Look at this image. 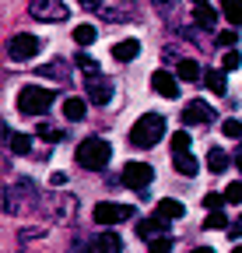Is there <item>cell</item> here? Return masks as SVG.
Listing matches in <instances>:
<instances>
[{"mask_svg": "<svg viewBox=\"0 0 242 253\" xmlns=\"http://www.w3.org/2000/svg\"><path fill=\"white\" fill-rule=\"evenodd\" d=\"M165 137V116L162 113H144L134 126H130V141L137 148H151Z\"/></svg>", "mask_w": 242, "mask_h": 253, "instance_id": "obj_1", "label": "cell"}, {"mask_svg": "<svg viewBox=\"0 0 242 253\" xmlns=\"http://www.w3.org/2000/svg\"><path fill=\"white\" fill-rule=\"evenodd\" d=\"M109 155H112V148L102 137H84L77 144V166L88 169V172H102L109 166Z\"/></svg>", "mask_w": 242, "mask_h": 253, "instance_id": "obj_2", "label": "cell"}, {"mask_svg": "<svg viewBox=\"0 0 242 253\" xmlns=\"http://www.w3.org/2000/svg\"><path fill=\"white\" fill-rule=\"evenodd\" d=\"M49 106H53V91L42 88V84H25L18 91V109L25 116H42Z\"/></svg>", "mask_w": 242, "mask_h": 253, "instance_id": "obj_3", "label": "cell"}, {"mask_svg": "<svg viewBox=\"0 0 242 253\" xmlns=\"http://www.w3.org/2000/svg\"><path fill=\"white\" fill-rule=\"evenodd\" d=\"M39 49H42V39L32 36V32H18V36L7 39V56L11 60H32V56H39Z\"/></svg>", "mask_w": 242, "mask_h": 253, "instance_id": "obj_4", "label": "cell"}, {"mask_svg": "<svg viewBox=\"0 0 242 253\" xmlns=\"http://www.w3.org/2000/svg\"><path fill=\"white\" fill-rule=\"evenodd\" d=\"M119 183L137 190V194H144L147 183H155V169H151L147 162H127L123 166V176H119Z\"/></svg>", "mask_w": 242, "mask_h": 253, "instance_id": "obj_5", "label": "cell"}, {"mask_svg": "<svg viewBox=\"0 0 242 253\" xmlns=\"http://www.w3.org/2000/svg\"><path fill=\"white\" fill-rule=\"evenodd\" d=\"M130 211H134V208H127V204L102 201V204H95L92 218H95V225H119V221H127V218H130Z\"/></svg>", "mask_w": 242, "mask_h": 253, "instance_id": "obj_6", "label": "cell"}, {"mask_svg": "<svg viewBox=\"0 0 242 253\" xmlns=\"http://www.w3.org/2000/svg\"><path fill=\"white\" fill-rule=\"evenodd\" d=\"M84 91H88V102H95V106H105L112 99V81L102 78V74H88L84 81Z\"/></svg>", "mask_w": 242, "mask_h": 253, "instance_id": "obj_7", "label": "cell"}, {"mask_svg": "<svg viewBox=\"0 0 242 253\" xmlns=\"http://www.w3.org/2000/svg\"><path fill=\"white\" fill-rule=\"evenodd\" d=\"M28 14L42 18V21H64L67 18V7L60 4V0H32V4H28Z\"/></svg>", "mask_w": 242, "mask_h": 253, "instance_id": "obj_8", "label": "cell"}, {"mask_svg": "<svg viewBox=\"0 0 242 253\" xmlns=\"http://www.w3.org/2000/svg\"><path fill=\"white\" fill-rule=\"evenodd\" d=\"M214 120H218V113L210 109L204 99H193V102L183 109V123H186V126H197V123H214Z\"/></svg>", "mask_w": 242, "mask_h": 253, "instance_id": "obj_9", "label": "cell"}, {"mask_svg": "<svg viewBox=\"0 0 242 253\" xmlns=\"http://www.w3.org/2000/svg\"><path fill=\"white\" fill-rule=\"evenodd\" d=\"M151 88H155L162 99H179V81L172 71H155L151 74Z\"/></svg>", "mask_w": 242, "mask_h": 253, "instance_id": "obj_10", "label": "cell"}, {"mask_svg": "<svg viewBox=\"0 0 242 253\" xmlns=\"http://www.w3.org/2000/svg\"><path fill=\"white\" fill-rule=\"evenodd\" d=\"M165 221H169V218H162V214H151V218L137 221V236H140V239H147V236H162V232H165Z\"/></svg>", "mask_w": 242, "mask_h": 253, "instance_id": "obj_11", "label": "cell"}, {"mask_svg": "<svg viewBox=\"0 0 242 253\" xmlns=\"http://www.w3.org/2000/svg\"><path fill=\"white\" fill-rule=\"evenodd\" d=\"M172 166H175V172H183V176H197L200 172V162H197L190 151H175L172 155Z\"/></svg>", "mask_w": 242, "mask_h": 253, "instance_id": "obj_12", "label": "cell"}, {"mask_svg": "<svg viewBox=\"0 0 242 253\" xmlns=\"http://www.w3.org/2000/svg\"><path fill=\"white\" fill-rule=\"evenodd\" d=\"M112 56H116L119 63H130V60H137V56H140V42H137V39H123V42H116V46H112Z\"/></svg>", "mask_w": 242, "mask_h": 253, "instance_id": "obj_13", "label": "cell"}, {"mask_svg": "<svg viewBox=\"0 0 242 253\" xmlns=\"http://www.w3.org/2000/svg\"><path fill=\"white\" fill-rule=\"evenodd\" d=\"M4 141H7V148L14 155H28V151H32V137H28V134H11L7 123H4Z\"/></svg>", "mask_w": 242, "mask_h": 253, "instance_id": "obj_14", "label": "cell"}, {"mask_svg": "<svg viewBox=\"0 0 242 253\" xmlns=\"http://www.w3.org/2000/svg\"><path fill=\"white\" fill-rule=\"evenodd\" d=\"M95 246H99V253H123V239H119L116 232H102V236H95Z\"/></svg>", "mask_w": 242, "mask_h": 253, "instance_id": "obj_15", "label": "cell"}, {"mask_svg": "<svg viewBox=\"0 0 242 253\" xmlns=\"http://www.w3.org/2000/svg\"><path fill=\"white\" fill-rule=\"evenodd\" d=\"M225 74H228V71H207V74H204L207 88L214 91V95H225V91H228V81H225Z\"/></svg>", "mask_w": 242, "mask_h": 253, "instance_id": "obj_16", "label": "cell"}, {"mask_svg": "<svg viewBox=\"0 0 242 253\" xmlns=\"http://www.w3.org/2000/svg\"><path fill=\"white\" fill-rule=\"evenodd\" d=\"M221 14H225L235 28H242V0H221Z\"/></svg>", "mask_w": 242, "mask_h": 253, "instance_id": "obj_17", "label": "cell"}, {"mask_svg": "<svg viewBox=\"0 0 242 253\" xmlns=\"http://www.w3.org/2000/svg\"><path fill=\"white\" fill-rule=\"evenodd\" d=\"M183 211H186V208H183V201H172V197L158 201V214H162V218H169V221H172V218H183Z\"/></svg>", "mask_w": 242, "mask_h": 253, "instance_id": "obj_18", "label": "cell"}, {"mask_svg": "<svg viewBox=\"0 0 242 253\" xmlns=\"http://www.w3.org/2000/svg\"><path fill=\"white\" fill-rule=\"evenodd\" d=\"M84 113H88L84 99H64V116L67 120H84Z\"/></svg>", "mask_w": 242, "mask_h": 253, "instance_id": "obj_19", "label": "cell"}, {"mask_svg": "<svg viewBox=\"0 0 242 253\" xmlns=\"http://www.w3.org/2000/svg\"><path fill=\"white\" fill-rule=\"evenodd\" d=\"M207 169H210V172H225V169H228V155H225L221 148H210V151H207Z\"/></svg>", "mask_w": 242, "mask_h": 253, "instance_id": "obj_20", "label": "cell"}, {"mask_svg": "<svg viewBox=\"0 0 242 253\" xmlns=\"http://www.w3.org/2000/svg\"><path fill=\"white\" fill-rule=\"evenodd\" d=\"M200 63L197 60H179V81H200Z\"/></svg>", "mask_w": 242, "mask_h": 253, "instance_id": "obj_21", "label": "cell"}, {"mask_svg": "<svg viewBox=\"0 0 242 253\" xmlns=\"http://www.w3.org/2000/svg\"><path fill=\"white\" fill-rule=\"evenodd\" d=\"M95 36H99V32H95V25H77L74 28V42L84 49V46H92L95 42Z\"/></svg>", "mask_w": 242, "mask_h": 253, "instance_id": "obj_22", "label": "cell"}, {"mask_svg": "<svg viewBox=\"0 0 242 253\" xmlns=\"http://www.w3.org/2000/svg\"><path fill=\"white\" fill-rule=\"evenodd\" d=\"M193 14H197V25H200V28H207V32H210V28H214V25H218V11H210V4H204V7H197Z\"/></svg>", "mask_w": 242, "mask_h": 253, "instance_id": "obj_23", "label": "cell"}, {"mask_svg": "<svg viewBox=\"0 0 242 253\" xmlns=\"http://www.w3.org/2000/svg\"><path fill=\"white\" fill-rule=\"evenodd\" d=\"M39 137H46L49 144H60V141L67 137V130H64V126H49V123H42V126H39Z\"/></svg>", "mask_w": 242, "mask_h": 253, "instance_id": "obj_24", "label": "cell"}, {"mask_svg": "<svg viewBox=\"0 0 242 253\" xmlns=\"http://www.w3.org/2000/svg\"><path fill=\"white\" fill-rule=\"evenodd\" d=\"M147 246H151V253H172V236H155V239H147Z\"/></svg>", "mask_w": 242, "mask_h": 253, "instance_id": "obj_25", "label": "cell"}, {"mask_svg": "<svg viewBox=\"0 0 242 253\" xmlns=\"http://www.w3.org/2000/svg\"><path fill=\"white\" fill-rule=\"evenodd\" d=\"M221 130H225V137H232V141H239V137H242V120H235V116H228V120L221 123Z\"/></svg>", "mask_w": 242, "mask_h": 253, "instance_id": "obj_26", "label": "cell"}, {"mask_svg": "<svg viewBox=\"0 0 242 253\" xmlns=\"http://www.w3.org/2000/svg\"><path fill=\"white\" fill-rule=\"evenodd\" d=\"M204 229H228V218H225V211H210V214L204 218Z\"/></svg>", "mask_w": 242, "mask_h": 253, "instance_id": "obj_27", "label": "cell"}, {"mask_svg": "<svg viewBox=\"0 0 242 253\" xmlns=\"http://www.w3.org/2000/svg\"><path fill=\"white\" fill-rule=\"evenodd\" d=\"M172 151H190V134L186 130H175L172 134Z\"/></svg>", "mask_w": 242, "mask_h": 253, "instance_id": "obj_28", "label": "cell"}, {"mask_svg": "<svg viewBox=\"0 0 242 253\" xmlns=\"http://www.w3.org/2000/svg\"><path fill=\"white\" fill-rule=\"evenodd\" d=\"M225 201L228 204H242V183H228L225 186Z\"/></svg>", "mask_w": 242, "mask_h": 253, "instance_id": "obj_29", "label": "cell"}, {"mask_svg": "<svg viewBox=\"0 0 242 253\" xmlns=\"http://www.w3.org/2000/svg\"><path fill=\"white\" fill-rule=\"evenodd\" d=\"M74 63H77V67H84L88 74H99V63L88 56V53H77V56H74Z\"/></svg>", "mask_w": 242, "mask_h": 253, "instance_id": "obj_30", "label": "cell"}, {"mask_svg": "<svg viewBox=\"0 0 242 253\" xmlns=\"http://www.w3.org/2000/svg\"><path fill=\"white\" fill-rule=\"evenodd\" d=\"M42 74H46V78H67V71H64V60H53V63H46V67H42Z\"/></svg>", "mask_w": 242, "mask_h": 253, "instance_id": "obj_31", "label": "cell"}, {"mask_svg": "<svg viewBox=\"0 0 242 253\" xmlns=\"http://www.w3.org/2000/svg\"><path fill=\"white\" fill-rule=\"evenodd\" d=\"M242 67V53L239 49H228L225 53V71H239Z\"/></svg>", "mask_w": 242, "mask_h": 253, "instance_id": "obj_32", "label": "cell"}, {"mask_svg": "<svg viewBox=\"0 0 242 253\" xmlns=\"http://www.w3.org/2000/svg\"><path fill=\"white\" fill-rule=\"evenodd\" d=\"M235 42H239L235 32H221V36H218V46H225V49H235Z\"/></svg>", "mask_w": 242, "mask_h": 253, "instance_id": "obj_33", "label": "cell"}, {"mask_svg": "<svg viewBox=\"0 0 242 253\" xmlns=\"http://www.w3.org/2000/svg\"><path fill=\"white\" fill-rule=\"evenodd\" d=\"M221 204H225V197H221V194H207V197H204V208H210V211H218Z\"/></svg>", "mask_w": 242, "mask_h": 253, "instance_id": "obj_34", "label": "cell"}, {"mask_svg": "<svg viewBox=\"0 0 242 253\" xmlns=\"http://www.w3.org/2000/svg\"><path fill=\"white\" fill-rule=\"evenodd\" d=\"M70 253H99V246H95V243H84V239H77Z\"/></svg>", "mask_w": 242, "mask_h": 253, "instance_id": "obj_35", "label": "cell"}, {"mask_svg": "<svg viewBox=\"0 0 242 253\" xmlns=\"http://www.w3.org/2000/svg\"><path fill=\"white\" fill-rule=\"evenodd\" d=\"M49 183H53V186H67V176H64V172H53Z\"/></svg>", "mask_w": 242, "mask_h": 253, "instance_id": "obj_36", "label": "cell"}, {"mask_svg": "<svg viewBox=\"0 0 242 253\" xmlns=\"http://www.w3.org/2000/svg\"><path fill=\"white\" fill-rule=\"evenodd\" d=\"M228 236H232V239H239V236H242V225H228Z\"/></svg>", "mask_w": 242, "mask_h": 253, "instance_id": "obj_37", "label": "cell"}, {"mask_svg": "<svg viewBox=\"0 0 242 253\" xmlns=\"http://www.w3.org/2000/svg\"><path fill=\"white\" fill-rule=\"evenodd\" d=\"M235 166H239V172H242V144L235 148Z\"/></svg>", "mask_w": 242, "mask_h": 253, "instance_id": "obj_38", "label": "cell"}, {"mask_svg": "<svg viewBox=\"0 0 242 253\" xmlns=\"http://www.w3.org/2000/svg\"><path fill=\"white\" fill-rule=\"evenodd\" d=\"M151 4H158V7H169V4H172V0H151Z\"/></svg>", "mask_w": 242, "mask_h": 253, "instance_id": "obj_39", "label": "cell"}, {"mask_svg": "<svg viewBox=\"0 0 242 253\" xmlns=\"http://www.w3.org/2000/svg\"><path fill=\"white\" fill-rule=\"evenodd\" d=\"M193 253H214V250H207V246H197V250H193Z\"/></svg>", "mask_w": 242, "mask_h": 253, "instance_id": "obj_40", "label": "cell"}, {"mask_svg": "<svg viewBox=\"0 0 242 253\" xmlns=\"http://www.w3.org/2000/svg\"><path fill=\"white\" fill-rule=\"evenodd\" d=\"M81 4H84V7H95V4H99V0H81Z\"/></svg>", "mask_w": 242, "mask_h": 253, "instance_id": "obj_41", "label": "cell"}, {"mask_svg": "<svg viewBox=\"0 0 242 253\" xmlns=\"http://www.w3.org/2000/svg\"><path fill=\"white\" fill-rule=\"evenodd\" d=\"M232 253H242V243H235V246H232Z\"/></svg>", "mask_w": 242, "mask_h": 253, "instance_id": "obj_42", "label": "cell"}, {"mask_svg": "<svg viewBox=\"0 0 242 253\" xmlns=\"http://www.w3.org/2000/svg\"><path fill=\"white\" fill-rule=\"evenodd\" d=\"M193 4H197V7H204V4H207V0H193Z\"/></svg>", "mask_w": 242, "mask_h": 253, "instance_id": "obj_43", "label": "cell"}]
</instances>
